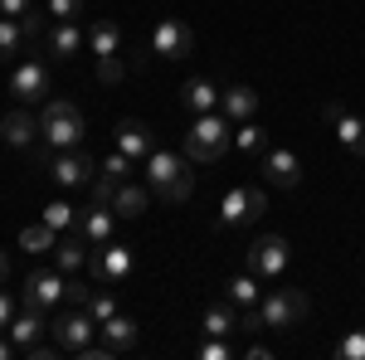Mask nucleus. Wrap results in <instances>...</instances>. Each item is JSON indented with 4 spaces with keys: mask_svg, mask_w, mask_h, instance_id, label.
Masks as SVG:
<instances>
[{
    "mask_svg": "<svg viewBox=\"0 0 365 360\" xmlns=\"http://www.w3.org/2000/svg\"><path fill=\"white\" fill-rule=\"evenodd\" d=\"M98 78H103V83H122V78H127V63H122V58H98Z\"/></svg>",
    "mask_w": 365,
    "mask_h": 360,
    "instance_id": "obj_37",
    "label": "nucleus"
},
{
    "mask_svg": "<svg viewBox=\"0 0 365 360\" xmlns=\"http://www.w3.org/2000/svg\"><path fill=\"white\" fill-rule=\"evenodd\" d=\"M44 224H49V229H68V224H78V215H73V205L54 200V205L44 210Z\"/></svg>",
    "mask_w": 365,
    "mask_h": 360,
    "instance_id": "obj_32",
    "label": "nucleus"
},
{
    "mask_svg": "<svg viewBox=\"0 0 365 360\" xmlns=\"http://www.w3.org/2000/svg\"><path fill=\"white\" fill-rule=\"evenodd\" d=\"M88 312H93V322H98V326H103V322H108V317H117V297H113V292H98V297H93V302H88Z\"/></svg>",
    "mask_w": 365,
    "mask_h": 360,
    "instance_id": "obj_35",
    "label": "nucleus"
},
{
    "mask_svg": "<svg viewBox=\"0 0 365 360\" xmlns=\"http://www.w3.org/2000/svg\"><path fill=\"white\" fill-rule=\"evenodd\" d=\"M10 93H15V103H49V93H54L49 63H44V58H25V63H15V73H10Z\"/></svg>",
    "mask_w": 365,
    "mask_h": 360,
    "instance_id": "obj_5",
    "label": "nucleus"
},
{
    "mask_svg": "<svg viewBox=\"0 0 365 360\" xmlns=\"http://www.w3.org/2000/svg\"><path fill=\"white\" fill-rule=\"evenodd\" d=\"M83 112L78 103H68V98H49L44 103V117H39V137L49 141L54 151H68V146H83Z\"/></svg>",
    "mask_w": 365,
    "mask_h": 360,
    "instance_id": "obj_3",
    "label": "nucleus"
},
{
    "mask_svg": "<svg viewBox=\"0 0 365 360\" xmlns=\"http://www.w3.org/2000/svg\"><path fill=\"white\" fill-rule=\"evenodd\" d=\"M20 25H25V39H34V34H39V29H44V20H39V15H25V20H20Z\"/></svg>",
    "mask_w": 365,
    "mask_h": 360,
    "instance_id": "obj_43",
    "label": "nucleus"
},
{
    "mask_svg": "<svg viewBox=\"0 0 365 360\" xmlns=\"http://www.w3.org/2000/svg\"><path fill=\"white\" fill-rule=\"evenodd\" d=\"M68 297V277L63 273H29L25 277V307H39V312H54L58 302Z\"/></svg>",
    "mask_w": 365,
    "mask_h": 360,
    "instance_id": "obj_12",
    "label": "nucleus"
},
{
    "mask_svg": "<svg viewBox=\"0 0 365 360\" xmlns=\"http://www.w3.org/2000/svg\"><path fill=\"white\" fill-rule=\"evenodd\" d=\"M63 302L88 307V302H93V287H88V282H68V297H63Z\"/></svg>",
    "mask_w": 365,
    "mask_h": 360,
    "instance_id": "obj_39",
    "label": "nucleus"
},
{
    "mask_svg": "<svg viewBox=\"0 0 365 360\" xmlns=\"http://www.w3.org/2000/svg\"><path fill=\"white\" fill-rule=\"evenodd\" d=\"M336 360H365V331H351L336 341Z\"/></svg>",
    "mask_w": 365,
    "mask_h": 360,
    "instance_id": "obj_31",
    "label": "nucleus"
},
{
    "mask_svg": "<svg viewBox=\"0 0 365 360\" xmlns=\"http://www.w3.org/2000/svg\"><path fill=\"white\" fill-rule=\"evenodd\" d=\"M229 146H234V122L220 112H200L185 132V156L190 161H220Z\"/></svg>",
    "mask_w": 365,
    "mask_h": 360,
    "instance_id": "obj_2",
    "label": "nucleus"
},
{
    "mask_svg": "<svg viewBox=\"0 0 365 360\" xmlns=\"http://www.w3.org/2000/svg\"><path fill=\"white\" fill-rule=\"evenodd\" d=\"M263 210H268V195H263V190H253V185H234V190L225 195V205H220V224H225V229H239V224L258 220Z\"/></svg>",
    "mask_w": 365,
    "mask_h": 360,
    "instance_id": "obj_6",
    "label": "nucleus"
},
{
    "mask_svg": "<svg viewBox=\"0 0 365 360\" xmlns=\"http://www.w3.org/2000/svg\"><path fill=\"white\" fill-rule=\"evenodd\" d=\"M117 151L122 156H132V161H146L151 151H156V132L146 127V122H117Z\"/></svg>",
    "mask_w": 365,
    "mask_h": 360,
    "instance_id": "obj_14",
    "label": "nucleus"
},
{
    "mask_svg": "<svg viewBox=\"0 0 365 360\" xmlns=\"http://www.w3.org/2000/svg\"><path fill=\"white\" fill-rule=\"evenodd\" d=\"M117 185H122V180H108V175L98 170V175H93V205H113Z\"/></svg>",
    "mask_w": 365,
    "mask_h": 360,
    "instance_id": "obj_36",
    "label": "nucleus"
},
{
    "mask_svg": "<svg viewBox=\"0 0 365 360\" xmlns=\"http://www.w3.org/2000/svg\"><path fill=\"white\" fill-rule=\"evenodd\" d=\"M10 282V258H5V249H0V287Z\"/></svg>",
    "mask_w": 365,
    "mask_h": 360,
    "instance_id": "obj_45",
    "label": "nucleus"
},
{
    "mask_svg": "<svg viewBox=\"0 0 365 360\" xmlns=\"http://www.w3.org/2000/svg\"><path fill=\"white\" fill-rule=\"evenodd\" d=\"M122 25L117 20H93V29H88V44H93V54L98 58H117L122 54Z\"/></svg>",
    "mask_w": 365,
    "mask_h": 360,
    "instance_id": "obj_19",
    "label": "nucleus"
},
{
    "mask_svg": "<svg viewBox=\"0 0 365 360\" xmlns=\"http://www.w3.org/2000/svg\"><path fill=\"white\" fill-rule=\"evenodd\" d=\"M49 175H54L58 185H93L98 161L88 156L83 146H68V151H54V156H49Z\"/></svg>",
    "mask_w": 365,
    "mask_h": 360,
    "instance_id": "obj_8",
    "label": "nucleus"
},
{
    "mask_svg": "<svg viewBox=\"0 0 365 360\" xmlns=\"http://www.w3.org/2000/svg\"><path fill=\"white\" fill-rule=\"evenodd\" d=\"M263 175H268V185H282V190H292L297 180H302V161L292 156V151H263Z\"/></svg>",
    "mask_w": 365,
    "mask_h": 360,
    "instance_id": "obj_15",
    "label": "nucleus"
},
{
    "mask_svg": "<svg viewBox=\"0 0 365 360\" xmlns=\"http://www.w3.org/2000/svg\"><path fill=\"white\" fill-rule=\"evenodd\" d=\"M29 5H34V0H0V15H10V20H25Z\"/></svg>",
    "mask_w": 365,
    "mask_h": 360,
    "instance_id": "obj_41",
    "label": "nucleus"
},
{
    "mask_svg": "<svg viewBox=\"0 0 365 360\" xmlns=\"http://www.w3.org/2000/svg\"><path fill=\"white\" fill-rule=\"evenodd\" d=\"M44 331H49V322L39 317V307H25V312L10 322V341H15L20 351H25V346H34V341H39Z\"/></svg>",
    "mask_w": 365,
    "mask_h": 360,
    "instance_id": "obj_21",
    "label": "nucleus"
},
{
    "mask_svg": "<svg viewBox=\"0 0 365 360\" xmlns=\"http://www.w3.org/2000/svg\"><path fill=\"white\" fill-rule=\"evenodd\" d=\"M258 331H292L302 317H307V297L297 292V287H278V292H263L258 297Z\"/></svg>",
    "mask_w": 365,
    "mask_h": 360,
    "instance_id": "obj_4",
    "label": "nucleus"
},
{
    "mask_svg": "<svg viewBox=\"0 0 365 360\" xmlns=\"http://www.w3.org/2000/svg\"><path fill=\"white\" fill-rule=\"evenodd\" d=\"M200 356H205V360H229L234 351L225 346V336H205V346H200Z\"/></svg>",
    "mask_w": 365,
    "mask_h": 360,
    "instance_id": "obj_38",
    "label": "nucleus"
},
{
    "mask_svg": "<svg viewBox=\"0 0 365 360\" xmlns=\"http://www.w3.org/2000/svg\"><path fill=\"white\" fill-rule=\"evenodd\" d=\"M146 185L156 200L166 205H185L195 195V170H190V156H175V151H151L146 156Z\"/></svg>",
    "mask_w": 365,
    "mask_h": 360,
    "instance_id": "obj_1",
    "label": "nucleus"
},
{
    "mask_svg": "<svg viewBox=\"0 0 365 360\" xmlns=\"http://www.w3.org/2000/svg\"><path fill=\"white\" fill-rule=\"evenodd\" d=\"M190 49H195V29L185 25V20H161V25L151 29V54L190 58Z\"/></svg>",
    "mask_w": 365,
    "mask_h": 360,
    "instance_id": "obj_11",
    "label": "nucleus"
},
{
    "mask_svg": "<svg viewBox=\"0 0 365 360\" xmlns=\"http://www.w3.org/2000/svg\"><path fill=\"white\" fill-rule=\"evenodd\" d=\"M234 331H239L234 302L229 307H205V336H234Z\"/></svg>",
    "mask_w": 365,
    "mask_h": 360,
    "instance_id": "obj_28",
    "label": "nucleus"
},
{
    "mask_svg": "<svg viewBox=\"0 0 365 360\" xmlns=\"http://www.w3.org/2000/svg\"><path fill=\"white\" fill-rule=\"evenodd\" d=\"M127 273H132V249H122V244H103V253L93 258V282H98V287H117Z\"/></svg>",
    "mask_w": 365,
    "mask_h": 360,
    "instance_id": "obj_13",
    "label": "nucleus"
},
{
    "mask_svg": "<svg viewBox=\"0 0 365 360\" xmlns=\"http://www.w3.org/2000/svg\"><path fill=\"white\" fill-rule=\"evenodd\" d=\"M15 351H20V346H15V341H5V336H0V360H10V356H15Z\"/></svg>",
    "mask_w": 365,
    "mask_h": 360,
    "instance_id": "obj_44",
    "label": "nucleus"
},
{
    "mask_svg": "<svg viewBox=\"0 0 365 360\" xmlns=\"http://www.w3.org/2000/svg\"><path fill=\"white\" fill-rule=\"evenodd\" d=\"M113 356H117V351L108 346V341H103V346H93V341H88L83 351H78V360H113Z\"/></svg>",
    "mask_w": 365,
    "mask_h": 360,
    "instance_id": "obj_42",
    "label": "nucleus"
},
{
    "mask_svg": "<svg viewBox=\"0 0 365 360\" xmlns=\"http://www.w3.org/2000/svg\"><path fill=\"white\" fill-rule=\"evenodd\" d=\"M10 322H15V297L0 287V331H10Z\"/></svg>",
    "mask_w": 365,
    "mask_h": 360,
    "instance_id": "obj_40",
    "label": "nucleus"
},
{
    "mask_svg": "<svg viewBox=\"0 0 365 360\" xmlns=\"http://www.w3.org/2000/svg\"><path fill=\"white\" fill-rule=\"evenodd\" d=\"M83 44H88V34L78 29V20H54V29H49V54L54 58H73Z\"/></svg>",
    "mask_w": 365,
    "mask_h": 360,
    "instance_id": "obj_18",
    "label": "nucleus"
},
{
    "mask_svg": "<svg viewBox=\"0 0 365 360\" xmlns=\"http://www.w3.org/2000/svg\"><path fill=\"white\" fill-rule=\"evenodd\" d=\"M287 258H292L287 239H282V234H263V239L249 244V273L253 277H278L282 268H287Z\"/></svg>",
    "mask_w": 365,
    "mask_h": 360,
    "instance_id": "obj_7",
    "label": "nucleus"
},
{
    "mask_svg": "<svg viewBox=\"0 0 365 360\" xmlns=\"http://www.w3.org/2000/svg\"><path fill=\"white\" fill-rule=\"evenodd\" d=\"M113 210H108V205H93V210H88L83 220H78V234H83L88 244H113Z\"/></svg>",
    "mask_w": 365,
    "mask_h": 360,
    "instance_id": "obj_20",
    "label": "nucleus"
},
{
    "mask_svg": "<svg viewBox=\"0 0 365 360\" xmlns=\"http://www.w3.org/2000/svg\"><path fill=\"white\" fill-rule=\"evenodd\" d=\"M44 10H49L54 20H78L88 10V0H44Z\"/></svg>",
    "mask_w": 365,
    "mask_h": 360,
    "instance_id": "obj_33",
    "label": "nucleus"
},
{
    "mask_svg": "<svg viewBox=\"0 0 365 360\" xmlns=\"http://www.w3.org/2000/svg\"><path fill=\"white\" fill-rule=\"evenodd\" d=\"M20 44H25V25H20V20H10V15H0V63H5V58H15Z\"/></svg>",
    "mask_w": 365,
    "mask_h": 360,
    "instance_id": "obj_30",
    "label": "nucleus"
},
{
    "mask_svg": "<svg viewBox=\"0 0 365 360\" xmlns=\"http://www.w3.org/2000/svg\"><path fill=\"white\" fill-rule=\"evenodd\" d=\"M322 122L336 132V141L351 156H365V122L356 112H346V103H327V108H322Z\"/></svg>",
    "mask_w": 365,
    "mask_h": 360,
    "instance_id": "obj_10",
    "label": "nucleus"
},
{
    "mask_svg": "<svg viewBox=\"0 0 365 360\" xmlns=\"http://www.w3.org/2000/svg\"><path fill=\"white\" fill-rule=\"evenodd\" d=\"M93 331H98V326H93V312H88V307H83V312H63V317L49 322V336H54L68 356H78L88 341H93Z\"/></svg>",
    "mask_w": 365,
    "mask_h": 360,
    "instance_id": "obj_9",
    "label": "nucleus"
},
{
    "mask_svg": "<svg viewBox=\"0 0 365 360\" xmlns=\"http://www.w3.org/2000/svg\"><path fill=\"white\" fill-rule=\"evenodd\" d=\"M103 175H108V180H127V175H132V156H122V151H113V156H108V161H103Z\"/></svg>",
    "mask_w": 365,
    "mask_h": 360,
    "instance_id": "obj_34",
    "label": "nucleus"
},
{
    "mask_svg": "<svg viewBox=\"0 0 365 360\" xmlns=\"http://www.w3.org/2000/svg\"><path fill=\"white\" fill-rule=\"evenodd\" d=\"M88 239L78 234V239H58L54 244V263H58V273H78V268H88V249H83Z\"/></svg>",
    "mask_w": 365,
    "mask_h": 360,
    "instance_id": "obj_25",
    "label": "nucleus"
},
{
    "mask_svg": "<svg viewBox=\"0 0 365 360\" xmlns=\"http://www.w3.org/2000/svg\"><path fill=\"white\" fill-rule=\"evenodd\" d=\"M234 146H239V151H268V132L253 127V117L249 122H234Z\"/></svg>",
    "mask_w": 365,
    "mask_h": 360,
    "instance_id": "obj_29",
    "label": "nucleus"
},
{
    "mask_svg": "<svg viewBox=\"0 0 365 360\" xmlns=\"http://www.w3.org/2000/svg\"><path fill=\"white\" fill-rule=\"evenodd\" d=\"M54 229H49V224L39 220V224H29V229H20V249L25 253H54Z\"/></svg>",
    "mask_w": 365,
    "mask_h": 360,
    "instance_id": "obj_27",
    "label": "nucleus"
},
{
    "mask_svg": "<svg viewBox=\"0 0 365 360\" xmlns=\"http://www.w3.org/2000/svg\"><path fill=\"white\" fill-rule=\"evenodd\" d=\"M151 210V185H117V195H113V215L117 220H141Z\"/></svg>",
    "mask_w": 365,
    "mask_h": 360,
    "instance_id": "obj_16",
    "label": "nucleus"
},
{
    "mask_svg": "<svg viewBox=\"0 0 365 360\" xmlns=\"http://www.w3.org/2000/svg\"><path fill=\"white\" fill-rule=\"evenodd\" d=\"M39 137V122H34V117H29V112H5V117H0V141H5V146H20V151H25L29 141Z\"/></svg>",
    "mask_w": 365,
    "mask_h": 360,
    "instance_id": "obj_17",
    "label": "nucleus"
},
{
    "mask_svg": "<svg viewBox=\"0 0 365 360\" xmlns=\"http://www.w3.org/2000/svg\"><path fill=\"white\" fill-rule=\"evenodd\" d=\"M98 331H103V341H108V346H113L117 356H122V351H132V346H137V322H127V317H108V322H103V326H98Z\"/></svg>",
    "mask_w": 365,
    "mask_h": 360,
    "instance_id": "obj_24",
    "label": "nucleus"
},
{
    "mask_svg": "<svg viewBox=\"0 0 365 360\" xmlns=\"http://www.w3.org/2000/svg\"><path fill=\"white\" fill-rule=\"evenodd\" d=\"M180 103L195 112V117H200V112H215V108H220V88L210 83V78H190V83L180 88Z\"/></svg>",
    "mask_w": 365,
    "mask_h": 360,
    "instance_id": "obj_22",
    "label": "nucleus"
},
{
    "mask_svg": "<svg viewBox=\"0 0 365 360\" xmlns=\"http://www.w3.org/2000/svg\"><path fill=\"white\" fill-rule=\"evenodd\" d=\"M225 297L234 307H258L263 287H258V277H253V273H239V277H229V282H225Z\"/></svg>",
    "mask_w": 365,
    "mask_h": 360,
    "instance_id": "obj_26",
    "label": "nucleus"
},
{
    "mask_svg": "<svg viewBox=\"0 0 365 360\" xmlns=\"http://www.w3.org/2000/svg\"><path fill=\"white\" fill-rule=\"evenodd\" d=\"M220 108H225L229 122H249L253 112H258V93L253 88H225L220 93Z\"/></svg>",
    "mask_w": 365,
    "mask_h": 360,
    "instance_id": "obj_23",
    "label": "nucleus"
}]
</instances>
